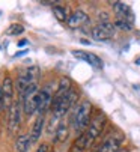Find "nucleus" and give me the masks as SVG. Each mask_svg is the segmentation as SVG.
<instances>
[{"label": "nucleus", "mask_w": 140, "mask_h": 152, "mask_svg": "<svg viewBox=\"0 0 140 152\" xmlns=\"http://www.w3.org/2000/svg\"><path fill=\"white\" fill-rule=\"evenodd\" d=\"M90 119H92V105L89 101H83L77 110L74 112L73 115V126L77 133H84L89 124H90Z\"/></svg>", "instance_id": "nucleus-1"}, {"label": "nucleus", "mask_w": 140, "mask_h": 152, "mask_svg": "<svg viewBox=\"0 0 140 152\" xmlns=\"http://www.w3.org/2000/svg\"><path fill=\"white\" fill-rule=\"evenodd\" d=\"M21 107L23 112L27 118H30L33 113L38 112V104H39V89H38V83L32 84L26 89V92L21 96Z\"/></svg>", "instance_id": "nucleus-2"}, {"label": "nucleus", "mask_w": 140, "mask_h": 152, "mask_svg": "<svg viewBox=\"0 0 140 152\" xmlns=\"http://www.w3.org/2000/svg\"><path fill=\"white\" fill-rule=\"evenodd\" d=\"M39 68L38 66H29L27 69L21 71L18 74V78H17V91L20 94V96L26 92V89L32 84H36L38 78H39Z\"/></svg>", "instance_id": "nucleus-3"}, {"label": "nucleus", "mask_w": 140, "mask_h": 152, "mask_svg": "<svg viewBox=\"0 0 140 152\" xmlns=\"http://www.w3.org/2000/svg\"><path fill=\"white\" fill-rule=\"evenodd\" d=\"M106 122H107V118H106V115H104L103 112H98L95 116L90 119V124H89L87 129L84 131L89 145L95 140V139L100 137V134L103 133V129H104V126H106Z\"/></svg>", "instance_id": "nucleus-4"}, {"label": "nucleus", "mask_w": 140, "mask_h": 152, "mask_svg": "<svg viewBox=\"0 0 140 152\" xmlns=\"http://www.w3.org/2000/svg\"><path fill=\"white\" fill-rule=\"evenodd\" d=\"M114 33H116L114 23H110V21L97 24L90 32L92 38L97 39V41H108V39H111L114 36Z\"/></svg>", "instance_id": "nucleus-5"}, {"label": "nucleus", "mask_w": 140, "mask_h": 152, "mask_svg": "<svg viewBox=\"0 0 140 152\" xmlns=\"http://www.w3.org/2000/svg\"><path fill=\"white\" fill-rule=\"evenodd\" d=\"M53 94L50 91V86H45L39 91V104H38V115L45 116V113L48 112V108H51L53 102Z\"/></svg>", "instance_id": "nucleus-6"}, {"label": "nucleus", "mask_w": 140, "mask_h": 152, "mask_svg": "<svg viewBox=\"0 0 140 152\" xmlns=\"http://www.w3.org/2000/svg\"><path fill=\"white\" fill-rule=\"evenodd\" d=\"M21 101H14L12 105L9 107V131L14 133L21 124Z\"/></svg>", "instance_id": "nucleus-7"}, {"label": "nucleus", "mask_w": 140, "mask_h": 152, "mask_svg": "<svg viewBox=\"0 0 140 152\" xmlns=\"http://www.w3.org/2000/svg\"><path fill=\"white\" fill-rule=\"evenodd\" d=\"M122 142H124V137L122 134H111L106 139V142L100 146L98 152H118L122 146Z\"/></svg>", "instance_id": "nucleus-8"}, {"label": "nucleus", "mask_w": 140, "mask_h": 152, "mask_svg": "<svg viewBox=\"0 0 140 152\" xmlns=\"http://www.w3.org/2000/svg\"><path fill=\"white\" fill-rule=\"evenodd\" d=\"M113 11L118 17V20H122V21H127L130 24H134V15H133V11L131 8L124 3V2H114L113 3Z\"/></svg>", "instance_id": "nucleus-9"}, {"label": "nucleus", "mask_w": 140, "mask_h": 152, "mask_svg": "<svg viewBox=\"0 0 140 152\" xmlns=\"http://www.w3.org/2000/svg\"><path fill=\"white\" fill-rule=\"evenodd\" d=\"M2 92H3V108L9 110V107L14 102V81L9 75H6L2 83Z\"/></svg>", "instance_id": "nucleus-10"}, {"label": "nucleus", "mask_w": 140, "mask_h": 152, "mask_svg": "<svg viewBox=\"0 0 140 152\" xmlns=\"http://www.w3.org/2000/svg\"><path fill=\"white\" fill-rule=\"evenodd\" d=\"M73 54H74V57H77L80 60H84L89 65H92V66H95L97 69H101L104 66L103 60L93 53H87V51H81V50H73Z\"/></svg>", "instance_id": "nucleus-11"}, {"label": "nucleus", "mask_w": 140, "mask_h": 152, "mask_svg": "<svg viewBox=\"0 0 140 152\" xmlns=\"http://www.w3.org/2000/svg\"><path fill=\"white\" fill-rule=\"evenodd\" d=\"M89 21V15L84 12V11H74L71 15H69V18H68V26L71 27V29H78V27H81L83 24H86Z\"/></svg>", "instance_id": "nucleus-12"}, {"label": "nucleus", "mask_w": 140, "mask_h": 152, "mask_svg": "<svg viewBox=\"0 0 140 152\" xmlns=\"http://www.w3.org/2000/svg\"><path fill=\"white\" fill-rule=\"evenodd\" d=\"M44 124H45V116H41L38 115V118L35 119L33 125H32V129H30V143L35 145L39 139H41V134H42V129H44Z\"/></svg>", "instance_id": "nucleus-13"}, {"label": "nucleus", "mask_w": 140, "mask_h": 152, "mask_svg": "<svg viewBox=\"0 0 140 152\" xmlns=\"http://www.w3.org/2000/svg\"><path fill=\"white\" fill-rule=\"evenodd\" d=\"M69 136V128L65 122H60L56 128V131H54V139H53V143H63Z\"/></svg>", "instance_id": "nucleus-14"}, {"label": "nucleus", "mask_w": 140, "mask_h": 152, "mask_svg": "<svg viewBox=\"0 0 140 152\" xmlns=\"http://www.w3.org/2000/svg\"><path fill=\"white\" fill-rule=\"evenodd\" d=\"M87 146H89V143H87V137H86L84 133H81V134L77 136V139L73 142L69 152H83Z\"/></svg>", "instance_id": "nucleus-15"}, {"label": "nucleus", "mask_w": 140, "mask_h": 152, "mask_svg": "<svg viewBox=\"0 0 140 152\" xmlns=\"http://www.w3.org/2000/svg\"><path fill=\"white\" fill-rule=\"evenodd\" d=\"M30 146H32V143H30V137L29 136L21 134V136L17 137V142H15L17 152H27Z\"/></svg>", "instance_id": "nucleus-16"}, {"label": "nucleus", "mask_w": 140, "mask_h": 152, "mask_svg": "<svg viewBox=\"0 0 140 152\" xmlns=\"http://www.w3.org/2000/svg\"><path fill=\"white\" fill-rule=\"evenodd\" d=\"M53 14H54V17H56L59 21H68V18H69L66 8H65V6H60V5L53 6Z\"/></svg>", "instance_id": "nucleus-17"}, {"label": "nucleus", "mask_w": 140, "mask_h": 152, "mask_svg": "<svg viewBox=\"0 0 140 152\" xmlns=\"http://www.w3.org/2000/svg\"><path fill=\"white\" fill-rule=\"evenodd\" d=\"M6 33H8L9 36H18V35H21V33H24V26L20 24V23H14V24H11V26L8 27Z\"/></svg>", "instance_id": "nucleus-18"}, {"label": "nucleus", "mask_w": 140, "mask_h": 152, "mask_svg": "<svg viewBox=\"0 0 140 152\" xmlns=\"http://www.w3.org/2000/svg\"><path fill=\"white\" fill-rule=\"evenodd\" d=\"M114 27H116V29H119V30H124V32H128V30H131L133 24L127 23V21H122V20H116Z\"/></svg>", "instance_id": "nucleus-19"}, {"label": "nucleus", "mask_w": 140, "mask_h": 152, "mask_svg": "<svg viewBox=\"0 0 140 152\" xmlns=\"http://www.w3.org/2000/svg\"><path fill=\"white\" fill-rule=\"evenodd\" d=\"M35 152H51V146L48 143H41Z\"/></svg>", "instance_id": "nucleus-20"}, {"label": "nucleus", "mask_w": 140, "mask_h": 152, "mask_svg": "<svg viewBox=\"0 0 140 152\" xmlns=\"http://www.w3.org/2000/svg\"><path fill=\"white\" fill-rule=\"evenodd\" d=\"M3 110V92H2V83H0V112Z\"/></svg>", "instance_id": "nucleus-21"}, {"label": "nucleus", "mask_w": 140, "mask_h": 152, "mask_svg": "<svg viewBox=\"0 0 140 152\" xmlns=\"http://www.w3.org/2000/svg\"><path fill=\"white\" fill-rule=\"evenodd\" d=\"M26 44H27V41H26V39H23V41H20V42H18V47H24Z\"/></svg>", "instance_id": "nucleus-22"}, {"label": "nucleus", "mask_w": 140, "mask_h": 152, "mask_svg": "<svg viewBox=\"0 0 140 152\" xmlns=\"http://www.w3.org/2000/svg\"><path fill=\"white\" fill-rule=\"evenodd\" d=\"M118 152H128V149H127V148H121Z\"/></svg>", "instance_id": "nucleus-23"}]
</instances>
